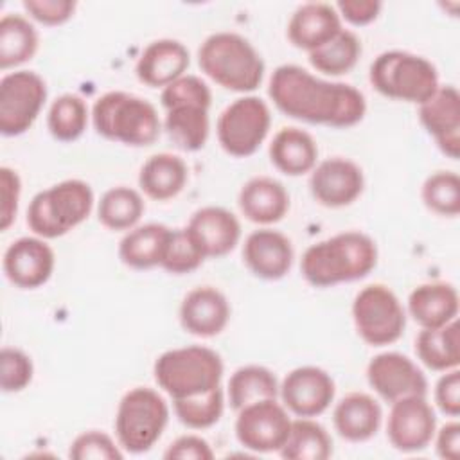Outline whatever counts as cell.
Returning <instances> with one entry per match:
<instances>
[{"label":"cell","instance_id":"6da1fadb","mask_svg":"<svg viewBox=\"0 0 460 460\" xmlns=\"http://www.w3.org/2000/svg\"><path fill=\"white\" fill-rule=\"evenodd\" d=\"M268 95L284 115L318 126L350 128L367 113L365 95L352 84L316 77L298 65H280L268 83Z\"/></svg>","mask_w":460,"mask_h":460},{"label":"cell","instance_id":"7a4b0ae2","mask_svg":"<svg viewBox=\"0 0 460 460\" xmlns=\"http://www.w3.org/2000/svg\"><path fill=\"white\" fill-rule=\"evenodd\" d=\"M376 264V241L359 230H347L305 248L300 271L307 284L314 288H332L365 279Z\"/></svg>","mask_w":460,"mask_h":460},{"label":"cell","instance_id":"3957f363","mask_svg":"<svg viewBox=\"0 0 460 460\" xmlns=\"http://www.w3.org/2000/svg\"><path fill=\"white\" fill-rule=\"evenodd\" d=\"M160 104L165 110L162 128L171 142L183 151H199L210 133L212 92L208 84L192 74H185L162 88Z\"/></svg>","mask_w":460,"mask_h":460},{"label":"cell","instance_id":"277c9868","mask_svg":"<svg viewBox=\"0 0 460 460\" xmlns=\"http://www.w3.org/2000/svg\"><path fill=\"white\" fill-rule=\"evenodd\" d=\"M201 72L225 90L248 93L261 86L264 59L241 34L219 31L203 40L198 49Z\"/></svg>","mask_w":460,"mask_h":460},{"label":"cell","instance_id":"5b68a950","mask_svg":"<svg viewBox=\"0 0 460 460\" xmlns=\"http://www.w3.org/2000/svg\"><path fill=\"white\" fill-rule=\"evenodd\" d=\"M93 129L106 140L131 147L151 146L162 131L156 108L144 97L111 90L95 99L92 106Z\"/></svg>","mask_w":460,"mask_h":460},{"label":"cell","instance_id":"8992f818","mask_svg":"<svg viewBox=\"0 0 460 460\" xmlns=\"http://www.w3.org/2000/svg\"><path fill=\"white\" fill-rule=\"evenodd\" d=\"M225 365L210 347L187 345L162 352L153 365V376L171 401L207 394L221 386Z\"/></svg>","mask_w":460,"mask_h":460},{"label":"cell","instance_id":"52a82bcc","mask_svg":"<svg viewBox=\"0 0 460 460\" xmlns=\"http://www.w3.org/2000/svg\"><path fill=\"white\" fill-rule=\"evenodd\" d=\"M93 203L90 183L79 178L63 180L34 194L27 208V226L43 239L63 237L88 219Z\"/></svg>","mask_w":460,"mask_h":460},{"label":"cell","instance_id":"ba28073f","mask_svg":"<svg viewBox=\"0 0 460 460\" xmlns=\"http://www.w3.org/2000/svg\"><path fill=\"white\" fill-rule=\"evenodd\" d=\"M368 81L374 90L388 99L422 104L437 88L438 72L424 56L408 50H385L368 68Z\"/></svg>","mask_w":460,"mask_h":460},{"label":"cell","instance_id":"9c48e42d","mask_svg":"<svg viewBox=\"0 0 460 460\" xmlns=\"http://www.w3.org/2000/svg\"><path fill=\"white\" fill-rule=\"evenodd\" d=\"M169 404L164 395L149 386L128 390L115 411V437L119 446L133 455L149 451L169 422Z\"/></svg>","mask_w":460,"mask_h":460},{"label":"cell","instance_id":"30bf717a","mask_svg":"<svg viewBox=\"0 0 460 460\" xmlns=\"http://www.w3.org/2000/svg\"><path fill=\"white\" fill-rule=\"evenodd\" d=\"M352 322L358 336L365 343L385 347L402 336L406 329V309L388 286L368 284L352 300Z\"/></svg>","mask_w":460,"mask_h":460},{"label":"cell","instance_id":"8fae6325","mask_svg":"<svg viewBox=\"0 0 460 460\" xmlns=\"http://www.w3.org/2000/svg\"><path fill=\"white\" fill-rule=\"evenodd\" d=\"M271 126V111L257 95H243L232 101L217 117L216 135L221 149L235 158L252 156L266 140Z\"/></svg>","mask_w":460,"mask_h":460},{"label":"cell","instance_id":"7c38bea8","mask_svg":"<svg viewBox=\"0 0 460 460\" xmlns=\"http://www.w3.org/2000/svg\"><path fill=\"white\" fill-rule=\"evenodd\" d=\"M47 101V83L32 70L7 72L0 79V133L18 137L32 128Z\"/></svg>","mask_w":460,"mask_h":460},{"label":"cell","instance_id":"4fadbf2b","mask_svg":"<svg viewBox=\"0 0 460 460\" xmlns=\"http://www.w3.org/2000/svg\"><path fill=\"white\" fill-rule=\"evenodd\" d=\"M291 417L279 399H262L237 411L234 431L237 442L253 453H279L284 446Z\"/></svg>","mask_w":460,"mask_h":460},{"label":"cell","instance_id":"5bb4252c","mask_svg":"<svg viewBox=\"0 0 460 460\" xmlns=\"http://www.w3.org/2000/svg\"><path fill=\"white\" fill-rule=\"evenodd\" d=\"M437 431V415L426 395L402 397L390 406L386 438L394 449L417 453L426 449Z\"/></svg>","mask_w":460,"mask_h":460},{"label":"cell","instance_id":"9a60e30c","mask_svg":"<svg viewBox=\"0 0 460 460\" xmlns=\"http://www.w3.org/2000/svg\"><path fill=\"white\" fill-rule=\"evenodd\" d=\"M370 388L386 402L410 395H428V379L413 359L401 352H381L367 365Z\"/></svg>","mask_w":460,"mask_h":460},{"label":"cell","instance_id":"2e32d148","mask_svg":"<svg viewBox=\"0 0 460 460\" xmlns=\"http://www.w3.org/2000/svg\"><path fill=\"white\" fill-rule=\"evenodd\" d=\"M336 385L331 374L314 365L296 367L279 386L282 404L296 417H318L334 401Z\"/></svg>","mask_w":460,"mask_h":460},{"label":"cell","instance_id":"e0dca14e","mask_svg":"<svg viewBox=\"0 0 460 460\" xmlns=\"http://www.w3.org/2000/svg\"><path fill=\"white\" fill-rule=\"evenodd\" d=\"M365 189L361 167L343 156H332L318 162L309 176V190L316 203L327 208L352 205Z\"/></svg>","mask_w":460,"mask_h":460},{"label":"cell","instance_id":"ac0fdd59","mask_svg":"<svg viewBox=\"0 0 460 460\" xmlns=\"http://www.w3.org/2000/svg\"><path fill=\"white\" fill-rule=\"evenodd\" d=\"M2 268L7 280L16 288L36 289L52 277L56 253L47 239L25 235L5 248Z\"/></svg>","mask_w":460,"mask_h":460},{"label":"cell","instance_id":"d6986e66","mask_svg":"<svg viewBox=\"0 0 460 460\" xmlns=\"http://www.w3.org/2000/svg\"><path fill=\"white\" fill-rule=\"evenodd\" d=\"M419 120L446 156H460V93L453 84H440L419 104Z\"/></svg>","mask_w":460,"mask_h":460},{"label":"cell","instance_id":"ffe728a7","mask_svg":"<svg viewBox=\"0 0 460 460\" xmlns=\"http://www.w3.org/2000/svg\"><path fill=\"white\" fill-rule=\"evenodd\" d=\"M295 252L288 235L262 226L250 232L243 244V261L246 268L262 280L284 279L293 264Z\"/></svg>","mask_w":460,"mask_h":460},{"label":"cell","instance_id":"44dd1931","mask_svg":"<svg viewBox=\"0 0 460 460\" xmlns=\"http://www.w3.org/2000/svg\"><path fill=\"white\" fill-rule=\"evenodd\" d=\"M185 230L190 234L205 259H217L230 253L241 239V223L234 212L225 207L198 208Z\"/></svg>","mask_w":460,"mask_h":460},{"label":"cell","instance_id":"7402d4cb","mask_svg":"<svg viewBox=\"0 0 460 460\" xmlns=\"http://www.w3.org/2000/svg\"><path fill=\"white\" fill-rule=\"evenodd\" d=\"M230 313V304L219 289L198 286L183 296L178 314L185 332L198 338H212L228 325Z\"/></svg>","mask_w":460,"mask_h":460},{"label":"cell","instance_id":"603a6c76","mask_svg":"<svg viewBox=\"0 0 460 460\" xmlns=\"http://www.w3.org/2000/svg\"><path fill=\"white\" fill-rule=\"evenodd\" d=\"M190 54L187 47L172 38L151 41L137 59V79L149 88H165L187 74Z\"/></svg>","mask_w":460,"mask_h":460},{"label":"cell","instance_id":"cb8c5ba5","mask_svg":"<svg viewBox=\"0 0 460 460\" xmlns=\"http://www.w3.org/2000/svg\"><path fill=\"white\" fill-rule=\"evenodd\" d=\"M341 29V18L334 5L307 2L293 11L286 34L293 47L307 50L309 54L331 41Z\"/></svg>","mask_w":460,"mask_h":460},{"label":"cell","instance_id":"d4e9b609","mask_svg":"<svg viewBox=\"0 0 460 460\" xmlns=\"http://www.w3.org/2000/svg\"><path fill=\"white\" fill-rule=\"evenodd\" d=\"M237 205L241 214L261 226L279 223L289 210L286 187L271 176H255L243 183Z\"/></svg>","mask_w":460,"mask_h":460},{"label":"cell","instance_id":"484cf974","mask_svg":"<svg viewBox=\"0 0 460 460\" xmlns=\"http://www.w3.org/2000/svg\"><path fill=\"white\" fill-rule=\"evenodd\" d=\"M383 420L381 404L365 392H350L332 410V424L347 442L370 440Z\"/></svg>","mask_w":460,"mask_h":460},{"label":"cell","instance_id":"4316f807","mask_svg":"<svg viewBox=\"0 0 460 460\" xmlns=\"http://www.w3.org/2000/svg\"><path fill=\"white\" fill-rule=\"evenodd\" d=\"M408 313L420 329L442 327L458 314V291L449 282H424L408 295Z\"/></svg>","mask_w":460,"mask_h":460},{"label":"cell","instance_id":"83f0119b","mask_svg":"<svg viewBox=\"0 0 460 460\" xmlns=\"http://www.w3.org/2000/svg\"><path fill=\"white\" fill-rule=\"evenodd\" d=\"M268 155L273 167L282 174L302 176L318 164V144L305 129L289 126L275 133Z\"/></svg>","mask_w":460,"mask_h":460},{"label":"cell","instance_id":"f1b7e54d","mask_svg":"<svg viewBox=\"0 0 460 460\" xmlns=\"http://www.w3.org/2000/svg\"><path fill=\"white\" fill-rule=\"evenodd\" d=\"M189 180V169L183 158L172 153L151 155L138 171L140 190L155 199L167 201L176 198Z\"/></svg>","mask_w":460,"mask_h":460},{"label":"cell","instance_id":"f546056e","mask_svg":"<svg viewBox=\"0 0 460 460\" xmlns=\"http://www.w3.org/2000/svg\"><path fill=\"white\" fill-rule=\"evenodd\" d=\"M171 228L162 223L137 225L119 243V259L133 270H149L162 264Z\"/></svg>","mask_w":460,"mask_h":460},{"label":"cell","instance_id":"4dcf8cb0","mask_svg":"<svg viewBox=\"0 0 460 460\" xmlns=\"http://www.w3.org/2000/svg\"><path fill=\"white\" fill-rule=\"evenodd\" d=\"M419 361L435 372L458 368L460 365V325L453 320L442 327L420 329L415 338Z\"/></svg>","mask_w":460,"mask_h":460},{"label":"cell","instance_id":"1f68e13d","mask_svg":"<svg viewBox=\"0 0 460 460\" xmlns=\"http://www.w3.org/2000/svg\"><path fill=\"white\" fill-rule=\"evenodd\" d=\"M40 47L34 23L18 13H7L0 20V68L9 70L31 61Z\"/></svg>","mask_w":460,"mask_h":460},{"label":"cell","instance_id":"d6a6232c","mask_svg":"<svg viewBox=\"0 0 460 460\" xmlns=\"http://www.w3.org/2000/svg\"><path fill=\"white\" fill-rule=\"evenodd\" d=\"M279 379L262 365H244L234 370L226 385V397L232 410L239 411L246 404L262 399H279Z\"/></svg>","mask_w":460,"mask_h":460},{"label":"cell","instance_id":"836d02e7","mask_svg":"<svg viewBox=\"0 0 460 460\" xmlns=\"http://www.w3.org/2000/svg\"><path fill=\"white\" fill-rule=\"evenodd\" d=\"M144 210L146 203L138 190L117 185L101 196L97 203V219L108 230L128 232L138 225Z\"/></svg>","mask_w":460,"mask_h":460},{"label":"cell","instance_id":"e575fe53","mask_svg":"<svg viewBox=\"0 0 460 460\" xmlns=\"http://www.w3.org/2000/svg\"><path fill=\"white\" fill-rule=\"evenodd\" d=\"M279 453L286 460H327L332 455V438L313 417H298L291 420L289 435Z\"/></svg>","mask_w":460,"mask_h":460},{"label":"cell","instance_id":"d590c367","mask_svg":"<svg viewBox=\"0 0 460 460\" xmlns=\"http://www.w3.org/2000/svg\"><path fill=\"white\" fill-rule=\"evenodd\" d=\"M361 40L349 29H341L331 41L309 52V63L325 75H343L350 72L361 56Z\"/></svg>","mask_w":460,"mask_h":460},{"label":"cell","instance_id":"8d00e7d4","mask_svg":"<svg viewBox=\"0 0 460 460\" xmlns=\"http://www.w3.org/2000/svg\"><path fill=\"white\" fill-rule=\"evenodd\" d=\"M92 113L83 97L75 93H63L52 101L47 111L49 133L59 142L77 140L86 126Z\"/></svg>","mask_w":460,"mask_h":460},{"label":"cell","instance_id":"74e56055","mask_svg":"<svg viewBox=\"0 0 460 460\" xmlns=\"http://www.w3.org/2000/svg\"><path fill=\"white\" fill-rule=\"evenodd\" d=\"M176 419L189 429H207L219 422L225 411V390L217 386L207 394L172 401Z\"/></svg>","mask_w":460,"mask_h":460},{"label":"cell","instance_id":"f35d334b","mask_svg":"<svg viewBox=\"0 0 460 460\" xmlns=\"http://www.w3.org/2000/svg\"><path fill=\"white\" fill-rule=\"evenodd\" d=\"M420 198L428 210L444 217L460 214V178L455 171H437L429 174L422 187Z\"/></svg>","mask_w":460,"mask_h":460},{"label":"cell","instance_id":"ab89813d","mask_svg":"<svg viewBox=\"0 0 460 460\" xmlns=\"http://www.w3.org/2000/svg\"><path fill=\"white\" fill-rule=\"evenodd\" d=\"M205 261V255L190 237V234L183 228H174L169 235L164 259L160 268L172 275H185L198 270Z\"/></svg>","mask_w":460,"mask_h":460},{"label":"cell","instance_id":"60d3db41","mask_svg":"<svg viewBox=\"0 0 460 460\" xmlns=\"http://www.w3.org/2000/svg\"><path fill=\"white\" fill-rule=\"evenodd\" d=\"M34 376V365L29 354L16 347L0 350V386L5 394L25 390Z\"/></svg>","mask_w":460,"mask_h":460},{"label":"cell","instance_id":"b9f144b4","mask_svg":"<svg viewBox=\"0 0 460 460\" xmlns=\"http://www.w3.org/2000/svg\"><path fill=\"white\" fill-rule=\"evenodd\" d=\"M68 456L74 460H122L124 453L108 433L90 429L79 433L70 442Z\"/></svg>","mask_w":460,"mask_h":460},{"label":"cell","instance_id":"7bdbcfd3","mask_svg":"<svg viewBox=\"0 0 460 460\" xmlns=\"http://www.w3.org/2000/svg\"><path fill=\"white\" fill-rule=\"evenodd\" d=\"M22 5L29 18L47 27L66 23L77 7L74 0H23Z\"/></svg>","mask_w":460,"mask_h":460},{"label":"cell","instance_id":"ee69618b","mask_svg":"<svg viewBox=\"0 0 460 460\" xmlns=\"http://www.w3.org/2000/svg\"><path fill=\"white\" fill-rule=\"evenodd\" d=\"M22 196V178L20 174L7 167H0V230L5 232L14 223L18 214Z\"/></svg>","mask_w":460,"mask_h":460},{"label":"cell","instance_id":"f6af8a7d","mask_svg":"<svg viewBox=\"0 0 460 460\" xmlns=\"http://www.w3.org/2000/svg\"><path fill=\"white\" fill-rule=\"evenodd\" d=\"M433 399L437 408L444 415L451 419H456L460 415V370L458 368L442 372V376L435 383Z\"/></svg>","mask_w":460,"mask_h":460},{"label":"cell","instance_id":"bcb514c9","mask_svg":"<svg viewBox=\"0 0 460 460\" xmlns=\"http://www.w3.org/2000/svg\"><path fill=\"white\" fill-rule=\"evenodd\" d=\"M165 460H212L210 444L199 435H181L174 438L164 451Z\"/></svg>","mask_w":460,"mask_h":460},{"label":"cell","instance_id":"7dc6e473","mask_svg":"<svg viewBox=\"0 0 460 460\" xmlns=\"http://www.w3.org/2000/svg\"><path fill=\"white\" fill-rule=\"evenodd\" d=\"M334 7L341 20L350 25L363 27L372 23L379 16L383 4L377 0H340L338 4H334Z\"/></svg>","mask_w":460,"mask_h":460},{"label":"cell","instance_id":"c3c4849f","mask_svg":"<svg viewBox=\"0 0 460 460\" xmlns=\"http://www.w3.org/2000/svg\"><path fill=\"white\" fill-rule=\"evenodd\" d=\"M435 451L444 460H458L460 456V424L456 419L446 422L435 431Z\"/></svg>","mask_w":460,"mask_h":460}]
</instances>
